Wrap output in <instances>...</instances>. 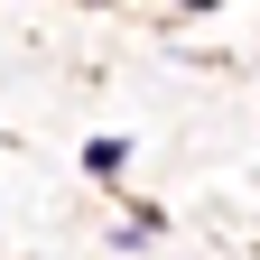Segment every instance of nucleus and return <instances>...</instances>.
<instances>
[{"label":"nucleus","mask_w":260,"mask_h":260,"mask_svg":"<svg viewBox=\"0 0 260 260\" xmlns=\"http://www.w3.org/2000/svg\"><path fill=\"white\" fill-rule=\"evenodd\" d=\"M84 168H93V177H121L130 149H121V140H84Z\"/></svg>","instance_id":"f257e3e1"}]
</instances>
